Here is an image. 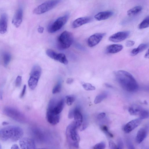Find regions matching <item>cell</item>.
<instances>
[{
	"instance_id": "42",
	"label": "cell",
	"mask_w": 149,
	"mask_h": 149,
	"mask_svg": "<svg viewBox=\"0 0 149 149\" xmlns=\"http://www.w3.org/2000/svg\"><path fill=\"white\" fill-rule=\"evenodd\" d=\"M106 116V114L104 113H102L98 114L97 116V118L101 119L104 118Z\"/></svg>"
},
{
	"instance_id": "23",
	"label": "cell",
	"mask_w": 149,
	"mask_h": 149,
	"mask_svg": "<svg viewBox=\"0 0 149 149\" xmlns=\"http://www.w3.org/2000/svg\"><path fill=\"white\" fill-rule=\"evenodd\" d=\"M142 10L141 6H136L129 10L127 12V14L130 16L134 15L140 13Z\"/></svg>"
},
{
	"instance_id": "15",
	"label": "cell",
	"mask_w": 149,
	"mask_h": 149,
	"mask_svg": "<svg viewBox=\"0 0 149 149\" xmlns=\"http://www.w3.org/2000/svg\"><path fill=\"white\" fill-rule=\"evenodd\" d=\"M23 15L22 8H19L15 14L12 22L16 27H18L21 24L22 20Z\"/></svg>"
},
{
	"instance_id": "17",
	"label": "cell",
	"mask_w": 149,
	"mask_h": 149,
	"mask_svg": "<svg viewBox=\"0 0 149 149\" xmlns=\"http://www.w3.org/2000/svg\"><path fill=\"white\" fill-rule=\"evenodd\" d=\"M8 18L7 15L5 13L2 14L0 17V33L3 34L7 30Z\"/></svg>"
},
{
	"instance_id": "30",
	"label": "cell",
	"mask_w": 149,
	"mask_h": 149,
	"mask_svg": "<svg viewBox=\"0 0 149 149\" xmlns=\"http://www.w3.org/2000/svg\"><path fill=\"white\" fill-rule=\"evenodd\" d=\"M139 115V118L143 120L148 117L149 113L147 110L142 109Z\"/></svg>"
},
{
	"instance_id": "47",
	"label": "cell",
	"mask_w": 149,
	"mask_h": 149,
	"mask_svg": "<svg viewBox=\"0 0 149 149\" xmlns=\"http://www.w3.org/2000/svg\"><path fill=\"white\" fill-rule=\"evenodd\" d=\"M127 144H127L128 146L130 147V148H130V149L134 148L132 145V144H131L130 143H128Z\"/></svg>"
},
{
	"instance_id": "38",
	"label": "cell",
	"mask_w": 149,
	"mask_h": 149,
	"mask_svg": "<svg viewBox=\"0 0 149 149\" xmlns=\"http://www.w3.org/2000/svg\"><path fill=\"white\" fill-rule=\"evenodd\" d=\"M135 44V42L133 40H128L125 42V45L127 47H130L133 46Z\"/></svg>"
},
{
	"instance_id": "28",
	"label": "cell",
	"mask_w": 149,
	"mask_h": 149,
	"mask_svg": "<svg viewBox=\"0 0 149 149\" xmlns=\"http://www.w3.org/2000/svg\"><path fill=\"white\" fill-rule=\"evenodd\" d=\"M81 84L84 89L86 91H93L95 89V87L89 83L82 82Z\"/></svg>"
},
{
	"instance_id": "22",
	"label": "cell",
	"mask_w": 149,
	"mask_h": 149,
	"mask_svg": "<svg viewBox=\"0 0 149 149\" xmlns=\"http://www.w3.org/2000/svg\"><path fill=\"white\" fill-rule=\"evenodd\" d=\"M54 60L58 61L63 64L66 65L68 61L65 55L63 53H56Z\"/></svg>"
},
{
	"instance_id": "5",
	"label": "cell",
	"mask_w": 149,
	"mask_h": 149,
	"mask_svg": "<svg viewBox=\"0 0 149 149\" xmlns=\"http://www.w3.org/2000/svg\"><path fill=\"white\" fill-rule=\"evenodd\" d=\"M3 112L6 116L20 123H24L25 121L24 115L16 108L7 107L4 108Z\"/></svg>"
},
{
	"instance_id": "36",
	"label": "cell",
	"mask_w": 149,
	"mask_h": 149,
	"mask_svg": "<svg viewBox=\"0 0 149 149\" xmlns=\"http://www.w3.org/2000/svg\"><path fill=\"white\" fill-rule=\"evenodd\" d=\"M109 146L110 149H114L117 148V145L112 140H110L109 142Z\"/></svg>"
},
{
	"instance_id": "46",
	"label": "cell",
	"mask_w": 149,
	"mask_h": 149,
	"mask_svg": "<svg viewBox=\"0 0 149 149\" xmlns=\"http://www.w3.org/2000/svg\"><path fill=\"white\" fill-rule=\"evenodd\" d=\"M144 57L146 58H149V49H148L144 55Z\"/></svg>"
},
{
	"instance_id": "44",
	"label": "cell",
	"mask_w": 149,
	"mask_h": 149,
	"mask_svg": "<svg viewBox=\"0 0 149 149\" xmlns=\"http://www.w3.org/2000/svg\"><path fill=\"white\" fill-rule=\"evenodd\" d=\"M44 30V28L41 26H39L38 29V32H39L40 33H42Z\"/></svg>"
},
{
	"instance_id": "39",
	"label": "cell",
	"mask_w": 149,
	"mask_h": 149,
	"mask_svg": "<svg viewBox=\"0 0 149 149\" xmlns=\"http://www.w3.org/2000/svg\"><path fill=\"white\" fill-rule=\"evenodd\" d=\"M74 112V109H71L69 111L68 114V118L70 119L73 118Z\"/></svg>"
},
{
	"instance_id": "20",
	"label": "cell",
	"mask_w": 149,
	"mask_h": 149,
	"mask_svg": "<svg viewBox=\"0 0 149 149\" xmlns=\"http://www.w3.org/2000/svg\"><path fill=\"white\" fill-rule=\"evenodd\" d=\"M122 45L119 44H113L108 46L106 49L107 53L115 54L120 51L123 49Z\"/></svg>"
},
{
	"instance_id": "1",
	"label": "cell",
	"mask_w": 149,
	"mask_h": 149,
	"mask_svg": "<svg viewBox=\"0 0 149 149\" xmlns=\"http://www.w3.org/2000/svg\"><path fill=\"white\" fill-rule=\"evenodd\" d=\"M116 79L125 90L130 92H135L139 89V85L132 74L123 70H119L116 73Z\"/></svg>"
},
{
	"instance_id": "31",
	"label": "cell",
	"mask_w": 149,
	"mask_h": 149,
	"mask_svg": "<svg viewBox=\"0 0 149 149\" xmlns=\"http://www.w3.org/2000/svg\"><path fill=\"white\" fill-rule=\"evenodd\" d=\"M61 88V83L60 82H58L54 87L53 89L52 93L53 94H56L59 93Z\"/></svg>"
},
{
	"instance_id": "13",
	"label": "cell",
	"mask_w": 149,
	"mask_h": 149,
	"mask_svg": "<svg viewBox=\"0 0 149 149\" xmlns=\"http://www.w3.org/2000/svg\"><path fill=\"white\" fill-rule=\"evenodd\" d=\"M142 119L139 118L131 120L124 126L123 129L126 133H129L137 127L140 124Z\"/></svg>"
},
{
	"instance_id": "37",
	"label": "cell",
	"mask_w": 149,
	"mask_h": 149,
	"mask_svg": "<svg viewBox=\"0 0 149 149\" xmlns=\"http://www.w3.org/2000/svg\"><path fill=\"white\" fill-rule=\"evenodd\" d=\"M118 149H122L123 146V144L122 140L120 138L118 139L117 140Z\"/></svg>"
},
{
	"instance_id": "41",
	"label": "cell",
	"mask_w": 149,
	"mask_h": 149,
	"mask_svg": "<svg viewBox=\"0 0 149 149\" xmlns=\"http://www.w3.org/2000/svg\"><path fill=\"white\" fill-rule=\"evenodd\" d=\"M26 85H24L23 86V88L20 95V97H23L25 95L26 90Z\"/></svg>"
},
{
	"instance_id": "49",
	"label": "cell",
	"mask_w": 149,
	"mask_h": 149,
	"mask_svg": "<svg viewBox=\"0 0 149 149\" xmlns=\"http://www.w3.org/2000/svg\"><path fill=\"white\" fill-rule=\"evenodd\" d=\"M1 148H2L1 146L0 143V149H1Z\"/></svg>"
},
{
	"instance_id": "45",
	"label": "cell",
	"mask_w": 149,
	"mask_h": 149,
	"mask_svg": "<svg viewBox=\"0 0 149 149\" xmlns=\"http://www.w3.org/2000/svg\"><path fill=\"white\" fill-rule=\"evenodd\" d=\"M19 148L18 146L16 144H14L11 147V149H18Z\"/></svg>"
},
{
	"instance_id": "48",
	"label": "cell",
	"mask_w": 149,
	"mask_h": 149,
	"mask_svg": "<svg viewBox=\"0 0 149 149\" xmlns=\"http://www.w3.org/2000/svg\"><path fill=\"white\" fill-rule=\"evenodd\" d=\"M8 124V123L7 122H3L2 124L3 125H7Z\"/></svg>"
},
{
	"instance_id": "27",
	"label": "cell",
	"mask_w": 149,
	"mask_h": 149,
	"mask_svg": "<svg viewBox=\"0 0 149 149\" xmlns=\"http://www.w3.org/2000/svg\"><path fill=\"white\" fill-rule=\"evenodd\" d=\"M3 59L4 65L5 67H6L10 61L11 56L9 53L5 52L3 54Z\"/></svg>"
},
{
	"instance_id": "34",
	"label": "cell",
	"mask_w": 149,
	"mask_h": 149,
	"mask_svg": "<svg viewBox=\"0 0 149 149\" xmlns=\"http://www.w3.org/2000/svg\"><path fill=\"white\" fill-rule=\"evenodd\" d=\"M102 130L106 133L107 135L111 137H113V135L109 131L107 127L105 125H103L101 127Z\"/></svg>"
},
{
	"instance_id": "4",
	"label": "cell",
	"mask_w": 149,
	"mask_h": 149,
	"mask_svg": "<svg viewBox=\"0 0 149 149\" xmlns=\"http://www.w3.org/2000/svg\"><path fill=\"white\" fill-rule=\"evenodd\" d=\"M73 41L72 34L70 32L65 31L63 32L58 37L57 41L58 48L61 50L69 48Z\"/></svg>"
},
{
	"instance_id": "43",
	"label": "cell",
	"mask_w": 149,
	"mask_h": 149,
	"mask_svg": "<svg viewBox=\"0 0 149 149\" xmlns=\"http://www.w3.org/2000/svg\"><path fill=\"white\" fill-rule=\"evenodd\" d=\"M74 81L73 79L72 78H68L66 81V83L68 84H72Z\"/></svg>"
},
{
	"instance_id": "16",
	"label": "cell",
	"mask_w": 149,
	"mask_h": 149,
	"mask_svg": "<svg viewBox=\"0 0 149 149\" xmlns=\"http://www.w3.org/2000/svg\"><path fill=\"white\" fill-rule=\"evenodd\" d=\"M73 121L77 128L80 127L82 125L83 122L82 115L79 108L76 107L74 109Z\"/></svg>"
},
{
	"instance_id": "2",
	"label": "cell",
	"mask_w": 149,
	"mask_h": 149,
	"mask_svg": "<svg viewBox=\"0 0 149 149\" xmlns=\"http://www.w3.org/2000/svg\"><path fill=\"white\" fill-rule=\"evenodd\" d=\"M23 135V130L18 126H8L0 130V139L3 141H16L22 138Z\"/></svg>"
},
{
	"instance_id": "35",
	"label": "cell",
	"mask_w": 149,
	"mask_h": 149,
	"mask_svg": "<svg viewBox=\"0 0 149 149\" xmlns=\"http://www.w3.org/2000/svg\"><path fill=\"white\" fill-rule=\"evenodd\" d=\"M22 81V77L20 76H18L16 79L15 85L17 87H19L20 86Z\"/></svg>"
},
{
	"instance_id": "10",
	"label": "cell",
	"mask_w": 149,
	"mask_h": 149,
	"mask_svg": "<svg viewBox=\"0 0 149 149\" xmlns=\"http://www.w3.org/2000/svg\"><path fill=\"white\" fill-rule=\"evenodd\" d=\"M130 34V32L128 31L118 32L110 36L109 40L114 42H120L125 40Z\"/></svg>"
},
{
	"instance_id": "25",
	"label": "cell",
	"mask_w": 149,
	"mask_h": 149,
	"mask_svg": "<svg viewBox=\"0 0 149 149\" xmlns=\"http://www.w3.org/2000/svg\"><path fill=\"white\" fill-rule=\"evenodd\" d=\"M107 96V94L106 93H104L100 94L97 96L95 97L94 103L95 104H97L102 101Z\"/></svg>"
},
{
	"instance_id": "12",
	"label": "cell",
	"mask_w": 149,
	"mask_h": 149,
	"mask_svg": "<svg viewBox=\"0 0 149 149\" xmlns=\"http://www.w3.org/2000/svg\"><path fill=\"white\" fill-rule=\"evenodd\" d=\"M20 148L23 149H35L36 148L34 140L28 138H22L19 140Z\"/></svg>"
},
{
	"instance_id": "32",
	"label": "cell",
	"mask_w": 149,
	"mask_h": 149,
	"mask_svg": "<svg viewBox=\"0 0 149 149\" xmlns=\"http://www.w3.org/2000/svg\"><path fill=\"white\" fill-rule=\"evenodd\" d=\"M148 44H141L136 48L139 53L142 52L145 50L148 47Z\"/></svg>"
},
{
	"instance_id": "33",
	"label": "cell",
	"mask_w": 149,
	"mask_h": 149,
	"mask_svg": "<svg viewBox=\"0 0 149 149\" xmlns=\"http://www.w3.org/2000/svg\"><path fill=\"white\" fill-rule=\"evenodd\" d=\"M106 146L105 143L104 142H102L96 144L93 147L94 149H104Z\"/></svg>"
},
{
	"instance_id": "40",
	"label": "cell",
	"mask_w": 149,
	"mask_h": 149,
	"mask_svg": "<svg viewBox=\"0 0 149 149\" xmlns=\"http://www.w3.org/2000/svg\"><path fill=\"white\" fill-rule=\"evenodd\" d=\"M139 53L137 48L133 49L130 52V54L132 56H134Z\"/></svg>"
},
{
	"instance_id": "3",
	"label": "cell",
	"mask_w": 149,
	"mask_h": 149,
	"mask_svg": "<svg viewBox=\"0 0 149 149\" xmlns=\"http://www.w3.org/2000/svg\"><path fill=\"white\" fill-rule=\"evenodd\" d=\"M77 129L73 121L67 126L65 132L68 144L71 147L75 148H79L80 140Z\"/></svg>"
},
{
	"instance_id": "21",
	"label": "cell",
	"mask_w": 149,
	"mask_h": 149,
	"mask_svg": "<svg viewBox=\"0 0 149 149\" xmlns=\"http://www.w3.org/2000/svg\"><path fill=\"white\" fill-rule=\"evenodd\" d=\"M147 134V129L144 127L140 129L137 132L136 137V142L139 144L141 143L146 137Z\"/></svg>"
},
{
	"instance_id": "7",
	"label": "cell",
	"mask_w": 149,
	"mask_h": 149,
	"mask_svg": "<svg viewBox=\"0 0 149 149\" xmlns=\"http://www.w3.org/2000/svg\"><path fill=\"white\" fill-rule=\"evenodd\" d=\"M61 0H49L38 6L33 10V13L36 15L44 13L51 10Z\"/></svg>"
},
{
	"instance_id": "14",
	"label": "cell",
	"mask_w": 149,
	"mask_h": 149,
	"mask_svg": "<svg viewBox=\"0 0 149 149\" xmlns=\"http://www.w3.org/2000/svg\"><path fill=\"white\" fill-rule=\"evenodd\" d=\"M60 114H56L51 110L47 109L46 118L47 121L51 124L55 125L59 121Z\"/></svg>"
},
{
	"instance_id": "6",
	"label": "cell",
	"mask_w": 149,
	"mask_h": 149,
	"mask_svg": "<svg viewBox=\"0 0 149 149\" xmlns=\"http://www.w3.org/2000/svg\"><path fill=\"white\" fill-rule=\"evenodd\" d=\"M41 72V68L39 65H36L33 67L28 81L29 86L31 90L34 89L37 86Z\"/></svg>"
},
{
	"instance_id": "24",
	"label": "cell",
	"mask_w": 149,
	"mask_h": 149,
	"mask_svg": "<svg viewBox=\"0 0 149 149\" xmlns=\"http://www.w3.org/2000/svg\"><path fill=\"white\" fill-rule=\"evenodd\" d=\"M142 109L139 107L135 106L130 107L128 111L132 115H139Z\"/></svg>"
},
{
	"instance_id": "19",
	"label": "cell",
	"mask_w": 149,
	"mask_h": 149,
	"mask_svg": "<svg viewBox=\"0 0 149 149\" xmlns=\"http://www.w3.org/2000/svg\"><path fill=\"white\" fill-rule=\"evenodd\" d=\"M113 14V12L107 10L98 13L94 16L96 19L98 21L104 20L109 18Z\"/></svg>"
},
{
	"instance_id": "18",
	"label": "cell",
	"mask_w": 149,
	"mask_h": 149,
	"mask_svg": "<svg viewBox=\"0 0 149 149\" xmlns=\"http://www.w3.org/2000/svg\"><path fill=\"white\" fill-rule=\"evenodd\" d=\"M91 20V18L88 17H83L77 18L72 23V27L74 28L79 27L88 23Z\"/></svg>"
},
{
	"instance_id": "29",
	"label": "cell",
	"mask_w": 149,
	"mask_h": 149,
	"mask_svg": "<svg viewBox=\"0 0 149 149\" xmlns=\"http://www.w3.org/2000/svg\"><path fill=\"white\" fill-rule=\"evenodd\" d=\"M75 100V97L73 95H67L65 97V102L68 106L71 105L74 102Z\"/></svg>"
},
{
	"instance_id": "26",
	"label": "cell",
	"mask_w": 149,
	"mask_h": 149,
	"mask_svg": "<svg viewBox=\"0 0 149 149\" xmlns=\"http://www.w3.org/2000/svg\"><path fill=\"white\" fill-rule=\"evenodd\" d=\"M149 26V17H146L143 20L139 25V28L140 29H142L147 28Z\"/></svg>"
},
{
	"instance_id": "9",
	"label": "cell",
	"mask_w": 149,
	"mask_h": 149,
	"mask_svg": "<svg viewBox=\"0 0 149 149\" xmlns=\"http://www.w3.org/2000/svg\"><path fill=\"white\" fill-rule=\"evenodd\" d=\"M64 102L63 99L58 101L54 99H52L49 101L47 109L51 110L56 114H60L64 108Z\"/></svg>"
},
{
	"instance_id": "11",
	"label": "cell",
	"mask_w": 149,
	"mask_h": 149,
	"mask_svg": "<svg viewBox=\"0 0 149 149\" xmlns=\"http://www.w3.org/2000/svg\"><path fill=\"white\" fill-rule=\"evenodd\" d=\"M104 33H97L91 36L88 38L87 43L90 47H93L98 44L105 35Z\"/></svg>"
},
{
	"instance_id": "8",
	"label": "cell",
	"mask_w": 149,
	"mask_h": 149,
	"mask_svg": "<svg viewBox=\"0 0 149 149\" xmlns=\"http://www.w3.org/2000/svg\"><path fill=\"white\" fill-rule=\"evenodd\" d=\"M69 17L68 14L60 17L48 26L47 30L49 33H54L60 29L66 23Z\"/></svg>"
}]
</instances>
